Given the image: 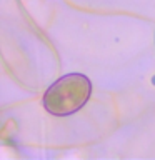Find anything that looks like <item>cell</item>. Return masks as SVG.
<instances>
[{"label":"cell","mask_w":155,"mask_h":160,"mask_svg":"<svg viewBox=\"0 0 155 160\" xmlns=\"http://www.w3.org/2000/svg\"><path fill=\"white\" fill-rule=\"evenodd\" d=\"M92 95V82L83 73H67L43 93V108L55 117H67L85 107Z\"/></svg>","instance_id":"1"}]
</instances>
